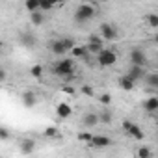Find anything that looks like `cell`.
Wrapping results in <instances>:
<instances>
[{"instance_id":"6da1fadb","label":"cell","mask_w":158,"mask_h":158,"mask_svg":"<svg viewBox=\"0 0 158 158\" xmlns=\"http://www.w3.org/2000/svg\"><path fill=\"white\" fill-rule=\"evenodd\" d=\"M52 71L58 74V76H63V78H73L74 76V61L73 60H60Z\"/></svg>"},{"instance_id":"7a4b0ae2","label":"cell","mask_w":158,"mask_h":158,"mask_svg":"<svg viewBox=\"0 0 158 158\" xmlns=\"http://www.w3.org/2000/svg\"><path fill=\"white\" fill-rule=\"evenodd\" d=\"M93 15H95V6H91V4H80V6L76 8L74 19L78 23H86V21L93 19Z\"/></svg>"},{"instance_id":"3957f363","label":"cell","mask_w":158,"mask_h":158,"mask_svg":"<svg viewBox=\"0 0 158 158\" xmlns=\"http://www.w3.org/2000/svg\"><path fill=\"white\" fill-rule=\"evenodd\" d=\"M97 61H99V65H102V67H110V65H114V63L117 61V54H115L114 50H110V48H102V50L97 54Z\"/></svg>"},{"instance_id":"277c9868","label":"cell","mask_w":158,"mask_h":158,"mask_svg":"<svg viewBox=\"0 0 158 158\" xmlns=\"http://www.w3.org/2000/svg\"><path fill=\"white\" fill-rule=\"evenodd\" d=\"M99 34H101V39L102 41H114L117 37V30L114 24H108V23H102L99 26Z\"/></svg>"},{"instance_id":"5b68a950","label":"cell","mask_w":158,"mask_h":158,"mask_svg":"<svg viewBox=\"0 0 158 158\" xmlns=\"http://www.w3.org/2000/svg\"><path fill=\"white\" fill-rule=\"evenodd\" d=\"M123 128H125V132L128 134V136H132L134 139H143V130L136 125V123H132V121H123Z\"/></svg>"},{"instance_id":"8992f818","label":"cell","mask_w":158,"mask_h":158,"mask_svg":"<svg viewBox=\"0 0 158 158\" xmlns=\"http://www.w3.org/2000/svg\"><path fill=\"white\" fill-rule=\"evenodd\" d=\"M86 50L91 52V54H99L102 50V39H101V35H97V34L89 35L88 45H86Z\"/></svg>"},{"instance_id":"52a82bcc","label":"cell","mask_w":158,"mask_h":158,"mask_svg":"<svg viewBox=\"0 0 158 158\" xmlns=\"http://www.w3.org/2000/svg\"><path fill=\"white\" fill-rule=\"evenodd\" d=\"M130 63H132L134 67H145V65H147V56H145V52L139 50V48L132 50V52H130Z\"/></svg>"},{"instance_id":"ba28073f","label":"cell","mask_w":158,"mask_h":158,"mask_svg":"<svg viewBox=\"0 0 158 158\" xmlns=\"http://www.w3.org/2000/svg\"><path fill=\"white\" fill-rule=\"evenodd\" d=\"M127 76L130 78V80L138 82V80H143V78L147 76V71H145V67H134V65H130V69H128Z\"/></svg>"},{"instance_id":"9c48e42d","label":"cell","mask_w":158,"mask_h":158,"mask_svg":"<svg viewBox=\"0 0 158 158\" xmlns=\"http://www.w3.org/2000/svg\"><path fill=\"white\" fill-rule=\"evenodd\" d=\"M71 114H73V110H71V106H69L67 102H60V104L56 106V115H58L60 119H67Z\"/></svg>"},{"instance_id":"30bf717a","label":"cell","mask_w":158,"mask_h":158,"mask_svg":"<svg viewBox=\"0 0 158 158\" xmlns=\"http://www.w3.org/2000/svg\"><path fill=\"white\" fill-rule=\"evenodd\" d=\"M89 143H91V145H93L95 149H104V147H108V145H110L112 141H110V139H108L106 136H93Z\"/></svg>"},{"instance_id":"8fae6325","label":"cell","mask_w":158,"mask_h":158,"mask_svg":"<svg viewBox=\"0 0 158 158\" xmlns=\"http://www.w3.org/2000/svg\"><path fill=\"white\" fill-rule=\"evenodd\" d=\"M48 50H50L52 54H56V56H63V54H65V48H63V45H61L60 39L50 41V43H48Z\"/></svg>"},{"instance_id":"7c38bea8","label":"cell","mask_w":158,"mask_h":158,"mask_svg":"<svg viewBox=\"0 0 158 158\" xmlns=\"http://www.w3.org/2000/svg\"><path fill=\"white\" fill-rule=\"evenodd\" d=\"M35 101H37V97H35L34 91H24L23 93V104L26 108H34L35 106Z\"/></svg>"},{"instance_id":"4fadbf2b","label":"cell","mask_w":158,"mask_h":158,"mask_svg":"<svg viewBox=\"0 0 158 158\" xmlns=\"http://www.w3.org/2000/svg\"><path fill=\"white\" fill-rule=\"evenodd\" d=\"M119 86H121V89H125V91H132V89H134V86H136V82H134V80H130V78L125 74V76H121V78H119Z\"/></svg>"},{"instance_id":"5bb4252c","label":"cell","mask_w":158,"mask_h":158,"mask_svg":"<svg viewBox=\"0 0 158 158\" xmlns=\"http://www.w3.org/2000/svg\"><path fill=\"white\" fill-rule=\"evenodd\" d=\"M143 108H145L147 112L154 114V112L158 110V99H156V97H151V99H147V101L143 102Z\"/></svg>"},{"instance_id":"9a60e30c","label":"cell","mask_w":158,"mask_h":158,"mask_svg":"<svg viewBox=\"0 0 158 158\" xmlns=\"http://www.w3.org/2000/svg\"><path fill=\"white\" fill-rule=\"evenodd\" d=\"M34 149H35V141L34 139H23V143H21L23 154H30V152H34Z\"/></svg>"},{"instance_id":"2e32d148","label":"cell","mask_w":158,"mask_h":158,"mask_svg":"<svg viewBox=\"0 0 158 158\" xmlns=\"http://www.w3.org/2000/svg\"><path fill=\"white\" fill-rule=\"evenodd\" d=\"M21 41H23L26 47H34V45H35V35L30 34V32H24V34H21Z\"/></svg>"},{"instance_id":"e0dca14e","label":"cell","mask_w":158,"mask_h":158,"mask_svg":"<svg viewBox=\"0 0 158 158\" xmlns=\"http://www.w3.org/2000/svg\"><path fill=\"white\" fill-rule=\"evenodd\" d=\"M73 58H86L88 56V50H86V45H80V47H74L71 50Z\"/></svg>"},{"instance_id":"ac0fdd59","label":"cell","mask_w":158,"mask_h":158,"mask_svg":"<svg viewBox=\"0 0 158 158\" xmlns=\"http://www.w3.org/2000/svg\"><path fill=\"white\" fill-rule=\"evenodd\" d=\"M82 123H84L86 127H95V125L99 123V117H97V114H88V115H84Z\"/></svg>"},{"instance_id":"d6986e66","label":"cell","mask_w":158,"mask_h":158,"mask_svg":"<svg viewBox=\"0 0 158 158\" xmlns=\"http://www.w3.org/2000/svg\"><path fill=\"white\" fill-rule=\"evenodd\" d=\"M60 41H61V45H63L65 52H69V50H73V48L76 47V43H74V39H73V37H63V39H60Z\"/></svg>"},{"instance_id":"ffe728a7","label":"cell","mask_w":158,"mask_h":158,"mask_svg":"<svg viewBox=\"0 0 158 158\" xmlns=\"http://www.w3.org/2000/svg\"><path fill=\"white\" fill-rule=\"evenodd\" d=\"M30 19H32V24H34V26H41V24H43V21H45V17H43V13H41V11L32 13V17H30Z\"/></svg>"},{"instance_id":"44dd1931","label":"cell","mask_w":158,"mask_h":158,"mask_svg":"<svg viewBox=\"0 0 158 158\" xmlns=\"http://www.w3.org/2000/svg\"><path fill=\"white\" fill-rule=\"evenodd\" d=\"M24 8H26L28 11H32V13L39 11V0H28V2L24 4Z\"/></svg>"},{"instance_id":"7402d4cb","label":"cell","mask_w":158,"mask_h":158,"mask_svg":"<svg viewBox=\"0 0 158 158\" xmlns=\"http://www.w3.org/2000/svg\"><path fill=\"white\" fill-rule=\"evenodd\" d=\"M138 158H151V147L143 145L138 149Z\"/></svg>"},{"instance_id":"603a6c76","label":"cell","mask_w":158,"mask_h":158,"mask_svg":"<svg viewBox=\"0 0 158 158\" xmlns=\"http://www.w3.org/2000/svg\"><path fill=\"white\" fill-rule=\"evenodd\" d=\"M30 74H32L34 78H41V76H43V67H41V65H34V67L30 69Z\"/></svg>"},{"instance_id":"cb8c5ba5","label":"cell","mask_w":158,"mask_h":158,"mask_svg":"<svg viewBox=\"0 0 158 158\" xmlns=\"http://www.w3.org/2000/svg\"><path fill=\"white\" fill-rule=\"evenodd\" d=\"M43 134H45L47 138H56V136H58V128H56V127H47V128L43 130Z\"/></svg>"},{"instance_id":"d4e9b609","label":"cell","mask_w":158,"mask_h":158,"mask_svg":"<svg viewBox=\"0 0 158 158\" xmlns=\"http://www.w3.org/2000/svg\"><path fill=\"white\" fill-rule=\"evenodd\" d=\"M54 8V2H47V0H39V11H47V10H52Z\"/></svg>"},{"instance_id":"484cf974","label":"cell","mask_w":158,"mask_h":158,"mask_svg":"<svg viewBox=\"0 0 158 158\" xmlns=\"http://www.w3.org/2000/svg\"><path fill=\"white\" fill-rule=\"evenodd\" d=\"M145 78H147V82H149L151 88H156L158 86V74H147Z\"/></svg>"},{"instance_id":"4316f807","label":"cell","mask_w":158,"mask_h":158,"mask_svg":"<svg viewBox=\"0 0 158 158\" xmlns=\"http://www.w3.org/2000/svg\"><path fill=\"white\" fill-rule=\"evenodd\" d=\"M97 117H99L101 123H110V121H112V114H110V112H102V114H99Z\"/></svg>"},{"instance_id":"83f0119b","label":"cell","mask_w":158,"mask_h":158,"mask_svg":"<svg viewBox=\"0 0 158 158\" xmlns=\"http://www.w3.org/2000/svg\"><path fill=\"white\" fill-rule=\"evenodd\" d=\"M147 21H149V24H151L152 28H156V26H158V15H154V13H151V15L147 17Z\"/></svg>"},{"instance_id":"f1b7e54d","label":"cell","mask_w":158,"mask_h":158,"mask_svg":"<svg viewBox=\"0 0 158 158\" xmlns=\"http://www.w3.org/2000/svg\"><path fill=\"white\" fill-rule=\"evenodd\" d=\"M91 138H93V134H89V132H80L78 134V139L80 141H91Z\"/></svg>"},{"instance_id":"f546056e","label":"cell","mask_w":158,"mask_h":158,"mask_svg":"<svg viewBox=\"0 0 158 158\" xmlns=\"http://www.w3.org/2000/svg\"><path fill=\"white\" fill-rule=\"evenodd\" d=\"M82 93H86L88 97H93V95H95V93H93V88H91V86H88V84H86V86H82Z\"/></svg>"},{"instance_id":"4dcf8cb0","label":"cell","mask_w":158,"mask_h":158,"mask_svg":"<svg viewBox=\"0 0 158 158\" xmlns=\"http://www.w3.org/2000/svg\"><path fill=\"white\" fill-rule=\"evenodd\" d=\"M99 101H101L102 104H110V102H112V97H110L108 93H104V95H101V97H99Z\"/></svg>"},{"instance_id":"1f68e13d","label":"cell","mask_w":158,"mask_h":158,"mask_svg":"<svg viewBox=\"0 0 158 158\" xmlns=\"http://www.w3.org/2000/svg\"><path fill=\"white\" fill-rule=\"evenodd\" d=\"M8 138H10V132L4 127H0V139H8Z\"/></svg>"},{"instance_id":"d6a6232c","label":"cell","mask_w":158,"mask_h":158,"mask_svg":"<svg viewBox=\"0 0 158 158\" xmlns=\"http://www.w3.org/2000/svg\"><path fill=\"white\" fill-rule=\"evenodd\" d=\"M63 93H69V95H71V93H74V89H73L71 86H63Z\"/></svg>"},{"instance_id":"836d02e7","label":"cell","mask_w":158,"mask_h":158,"mask_svg":"<svg viewBox=\"0 0 158 158\" xmlns=\"http://www.w3.org/2000/svg\"><path fill=\"white\" fill-rule=\"evenodd\" d=\"M2 80H6V71L0 67V82H2Z\"/></svg>"},{"instance_id":"e575fe53","label":"cell","mask_w":158,"mask_h":158,"mask_svg":"<svg viewBox=\"0 0 158 158\" xmlns=\"http://www.w3.org/2000/svg\"><path fill=\"white\" fill-rule=\"evenodd\" d=\"M2 48H4V43H2V41H0V50H2Z\"/></svg>"}]
</instances>
